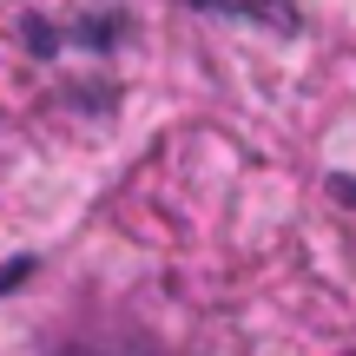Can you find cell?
Segmentation results:
<instances>
[{"mask_svg": "<svg viewBox=\"0 0 356 356\" xmlns=\"http://www.w3.org/2000/svg\"><path fill=\"white\" fill-rule=\"evenodd\" d=\"M204 20H251V26H297V0H178Z\"/></svg>", "mask_w": 356, "mask_h": 356, "instance_id": "cell-1", "label": "cell"}, {"mask_svg": "<svg viewBox=\"0 0 356 356\" xmlns=\"http://www.w3.org/2000/svg\"><path fill=\"white\" fill-rule=\"evenodd\" d=\"M33 277V257H13V264H0V297L13 291V284H26Z\"/></svg>", "mask_w": 356, "mask_h": 356, "instance_id": "cell-2", "label": "cell"}]
</instances>
